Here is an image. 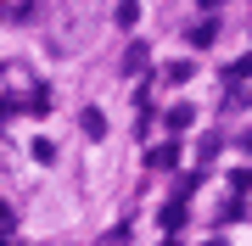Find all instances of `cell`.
I'll use <instances>...</instances> for the list:
<instances>
[{
  "mask_svg": "<svg viewBox=\"0 0 252 246\" xmlns=\"http://www.w3.org/2000/svg\"><path fill=\"white\" fill-rule=\"evenodd\" d=\"M202 6H224V0H202Z\"/></svg>",
  "mask_w": 252,
  "mask_h": 246,
  "instance_id": "cell-10",
  "label": "cell"
},
{
  "mask_svg": "<svg viewBox=\"0 0 252 246\" xmlns=\"http://www.w3.org/2000/svg\"><path fill=\"white\" fill-rule=\"evenodd\" d=\"M213 39H219V23H196V28H190V45H196V51H207Z\"/></svg>",
  "mask_w": 252,
  "mask_h": 246,
  "instance_id": "cell-4",
  "label": "cell"
},
{
  "mask_svg": "<svg viewBox=\"0 0 252 246\" xmlns=\"http://www.w3.org/2000/svg\"><path fill=\"white\" fill-rule=\"evenodd\" d=\"M224 79H230V84H241V79H252V56H241V62H235V67H230Z\"/></svg>",
  "mask_w": 252,
  "mask_h": 246,
  "instance_id": "cell-9",
  "label": "cell"
},
{
  "mask_svg": "<svg viewBox=\"0 0 252 246\" xmlns=\"http://www.w3.org/2000/svg\"><path fill=\"white\" fill-rule=\"evenodd\" d=\"M118 23H124V28L140 23V6H135V0H124V6H118Z\"/></svg>",
  "mask_w": 252,
  "mask_h": 246,
  "instance_id": "cell-8",
  "label": "cell"
},
{
  "mask_svg": "<svg viewBox=\"0 0 252 246\" xmlns=\"http://www.w3.org/2000/svg\"><path fill=\"white\" fill-rule=\"evenodd\" d=\"M157 224H162V229H180V224H185V201H168V207L157 213Z\"/></svg>",
  "mask_w": 252,
  "mask_h": 246,
  "instance_id": "cell-3",
  "label": "cell"
},
{
  "mask_svg": "<svg viewBox=\"0 0 252 246\" xmlns=\"http://www.w3.org/2000/svg\"><path fill=\"white\" fill-rule=\"evenodd\" d=\"M146 62H152V51H146V45H129V56H124V73H140Z\"/></svg>",
  "mask_w": 252,
  "mask_h": 246,
  "instance_id": "cell-5",
  "label": "cell"
},
{
  "mask_svg": "<svg viewBox=\"0 0 252 246\" xmlns=\"http://www.w3.org/2000/svg\"><path fill=\"white\" fill-rule=\"evenodd\" d=\"M84 135H90V140H101V135H107V118H101V112L90 107V112H84Z\"/></svg>",
  "mask_w": 252,
  "mask_h": 246,
  "instance_id": "cell-6",
  "label": "cell"
},
{
  "mask_svg": "<svg viewBox=\"0 0 252 246\" xmlns=\"http://www.w3.org/2000/svg\"><path fill=\"white\" fill-rule=\"evenodd\" d=\"M190 73H196V67H190V62H174V67H162V79H168V84H185Z\"/></svg>",
  "mask_w": 252,
  "mask_h": 246,
  "instance_id": "cell-7",
  "label": "cell"
},
{
  "mask_svg": "<svg viewBox=\"0 0 252 246\" xmlns=\"http://www.w3.org/2000/svg\"><path fill=\"white\" fill-rule=\"evenodd\" d=\"M162 123H168L174 135H180V129H190V123H196V112H190L185 101H180V107H168V112H162Z\"/></svg>",
  "mask_w": 252,
  "mask_h": 246,
  "instance_id": "cell-2",
  "label": "cell"
},
{
  "mask_svg": "<svg viewBox=\"0 0 252 246\" xmlns=\"http://www.w3.org/2000/svg\"><path fill=\"white\" fill-rule=\"evenodd\" d=\"M185 157H180V140H168V146H157L152 157H146V168H180Z\"/></svg>",
  "mask_w": 252,
  "mask_h": 246,
  "instance_id": "cell-1",
  "label": "cell"
}]
</instances>
